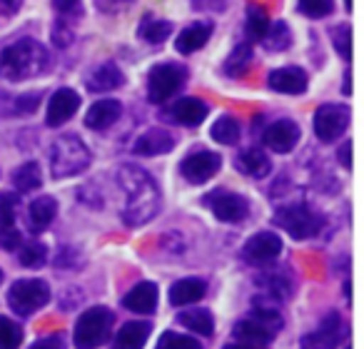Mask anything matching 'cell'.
I'll use <instances>...</instances> for the list:
<instances>
[{"instance_id":"cb8c5ba5","label":"cell","mask_w":364,"mask_h":349,"mask_svg":"<svg viewBox=\"0 0 364 349\" xmlns=\"http://www.w3.org/2000/svg\"><path fill=\"white\" fill-rule=\"evenodd\" d=\"M210 107L205 105L203 100L198 97H182L172 105V120L180 122V125H188V127H195L208 117Z\"/></svg>"},{"instance_id":"484cf974","label":"cell","mask_w":364,"mask_h":349,"mask_svg":"<svg viewBox=\"0 0 364 349\" xmlns=\"http://www.w3.org/2000/svg\"><path fill=\"white\" fill-rule=\"evenodd\" d=\"M235 337L240 339L242 344H252V347H262V344L272 342L274 334L264 327L262 322H257L255 317H247L242 322L235 324Z\"/></svg>"},{"instance_id":"7a4b0ae2","label":"cell","mask_w":364,"mask_h":349,"mask_svg":"<svg viewBox=\"0 0 364 349\" xmlns=\"http://www.w3.org/2000/svg\"><path fill=\"white\" fill-rule=\"evenodd\" d=\"M53 60L46 45H41L33 38H21L0 50V77L13 82L33 80L38 75H46L50 70Z\"/></svg>"},{"instance_id":"c3c4849f","label":"cell","mask_w":364,"mask_h":349,"mask_svg":"<svg viewBox=\"0 0 364 349\" xmlns=\"http://www.w3.org/2000/svg\"><path fill=\"white\" fill-rule=\"evenodd\" d=\"M337 160H339V165H344V170H352V140H347L342 147H339Z\"/></svg>"},{"instance_id":"44dd1931","label":"cell","mask_w":364,"mask_h":349,"mask_svg":"<svg viewBox=\"0 0 364 349\" xmlns=\"http://www.w3.org/2000/svg\"><path fill=\"white\" fill-rule=\"evenodd\" d=\"M125 82L122 70L115 63H102V65L92 68L90 75L85 77V85L90 92H107V90H117V87Z\"/></svg>"},{"instance_id":"4fadbf2b","label":"cell","mask_w":364,"mask_h":349,"mask_svg":"<svg viewBox=\"0 0 364 349\" xmlns=\"http://www.w3.org/2000/svg\"><path fill=\"white\" fill-rule=\"evenodd\" d=\"M342 342V319L337 312H329L317 329L302 337V349H337Z\"/></svg>"},{"instance_id":"e575fe53","label":"cell","mask_w":364,"mask_h":349,"mask_svg":"<svg viewBox=\"0 0 364 349\" xmlns=\"http://www.w3.org/2000/svg\"><path fill=\"white\" fill-rule=\"evenodd\" d=\"M18 259L23 267H41L48 259V247L43 242H26L18 249Z\"/></svg>"},{"instance_id":"7402d4cb","label":"cell","mask_w":364,"mask_h":349,"mask_svg":"<svg viewBox=\"0 0 364 349\" xmlns=\"http://www.w3.org/2000/svg\"><path fill=\"white\" fill-rule=\"evenodd\" d=\"M58 215V203L50 195H41L38 200H33L31 208H28V227L31 232H43V230L50 227V222Z\"/></svg>"},{"instance_id":"ee69618b","label":"cell","mask_w":364,"mask_h":349,"mask_svg":"<svg viewBox=\"0 0 364 349\" xmlns=\"http://www.w3.org/2000/svg\"><path fill=\"white\" fill-rule=\"evenodd\" d=\"M53 8L63 18H80L82 16V0H53Z\"/></svg>"},{"instance_id":"d590c367","label":"cell","mask_w":364,"mask_h":349,"mask_svg":"<svg viewBox=\"0 0 364 349\" xmlns=\"http://www.w3.org/2000/svg\"><path fill=\"white\" fill-rule=\"evenodd\" d=\"M23 342V329L13 319L0 317V349H18Z\"/></svg>"},{"instance_id":"f35d334b","label":"cell","mask_w":364,"mask_h":349,"mask_svg":"<svg viewBox=\"0 0 364 349\" xmlns=\"http://www.w3.org/2000/svg\"><path fill=\"white\" fill-rule=\"evenodd\" d=\"M16 215H18V195L0 193V230L16 227Z\"/></svg>"},{"instance_id":"7dc6e473","label":"cell","mask_w":364,"mask_h":349,"mask_svg":"<svg viewBox=\"0 0 364 349\" xmlns=\"http://www.w3.org/2000/svg\"><path fill=\"white\" fill-rule=\"evenodd\" d=\"M95 3L102 13H117L120 8L130 6V3H135V0H95Z\"/></svg>"},{"instance_id":"ffe728a7","label":"cell","mask_w":364,"mask_h":349,"mask_svg":"<svg viewBox=\"0 0 364 349\" xmlns=\"http://www.w3.org/2000/svg\"><path fill=\"white\" fill-rule=\"evenodd\" d=\"M213 38V23L210 21H198L193 26H188L185 31L177 36L175 41V50L182 55H190V53H198L205 43Z\"/></svg>"},{"instance_id":"f5cc1de1","label":"cell","mask_w":364,"mask_h":349,"mask_svg":"<svg viewBox=\"0 0 364 349\" xmlns=\"http://www.w3.org/2000/svg\"><path fill=\"white\" fill-rule=\"evenodd\" d=\"M344 6H347V11H349V13H352V6H354L352 0H344Z\"/></svg>"},{"instance_id":"816d5d0a","label":"cell","mask_w":364,"mask_h":349,"mask_svg":"<svg viewBox=\"0 0 364 349\" xmlns=\"http://www.w3.org/2000/svg\"><path fill=\"white\" fill-rule=\"evenodd\" d=\"M225 349H259V347H252V344H230V347H225Z\"/></svg>"},{"instance_id":"836d02e7","label":"cell","mask_w":364,"mask_h":349,"mask_svg":"<svg viewBox=\"0 0 364 349\" xmlns=\"http://www.w3.org/2000/svg\"><path fill=\"white\" fill-rule=\"evenodd\" d=\"M43 100V92H28V95L18 97H3L8 102V115H33Z\"/></svg>"},{"instance_id":"7c38bea8","label":"cell","mask_w":364,"mask_h":349,"mask_svg":"<svg viewBox=\"0 0 364 349\" xmlns=\"http://www.w3.org/2000/svg\"><path fill=\"white\" fill-rule=\"evenodd\" d=\"M262 142L272 152L287 155V152H292L294 145L299 142V127H297V122L287 120V117H282V120H274L272 125H267V130H264Z\"/></svg>"},{"instance_id":"83f0119b","label":"cell","mask_w":364,"mask_h":349,"mask_svg":"<svg viewBox=\"0 0 364 349\" xmlns=\"http://www.w3.org/2000/svg\"><path fill=\"white\" fill-rule=\"evenodd\" d=\"M13 185H16L18 193H33L43 185V172L38 162H26L16 170L13 175Z\"/></svg>"},{"instance_id":"f546056e","label":"cell","mask_w":364,"mask_h":349,"mask_svg":"<svg viewBox=\"0 0 364 349\" xmlns=\"http://www.w3.org/2000/svg\"><path fill=\"white\" fill-rule=\"evenodd\" d=\"M172 33V23L170 21H155L152 16H147L145 21L140 23V38L145 43H152V45H160L170 38Z\"/></svg>"},{"instance_id":"ac0fdd59","label":"cell","mask_w":364,"mask_h":349,"mask_svg":"<svg viewBox=\"0 0 364 349\" xmlns=\"http://www.w3.org/2000/svg\"><path fill=\"white\" fill-rule=\"evenodd\" d=\"M157 287L152 282H140L122 297V307L135 314H152L157 309Z\"/></svg>"},{"instance_id":"8fae6325","label":"cell","mask_w":364,"mask_h":349,"mask_svg":"<svg viewBox=\"0 0 364 349\" xmlns=\"http://www.w3.org/2000/svg\"><path fill=\"white\" fill-rule=\"evenodd\" d=\"M80 110V95L73 87H60L50 95L46 107V122L48 127H60L68 120H73V115Z\"/></svg>"},{"instance_id":"ab89813d","label":"cell","mask_w":364,"mask_h":349,"mask_svg":"<svg viewBox=\"0 0 364 349\" xmlns=\"http://www.w3.org/2000/svg\"><path fill=\"white\" fill-rule=\"evenodd\" d=\"M157 349H203V344L198 339L188 337V334L177 332H165L157 342Z\"/></svg>"},{"instance_id":"74e56055","label":"cell","mask_w":364,"mask_h":349,"mask_svg":"<svg viewBox=\"0 0 364 349\" xmlns=\"http://www.w3.org/2000/svg\"><path fill=\"white\" fill-rule=\"evenodd\" d=\"M250 317H255L257 322H262L272 334H277L279 329H282V324H284L282 314H279L277 309H274V307H262L259 302H255V309H252V314H250Z\"/></svg>"},{"instance_id":"d6a6232c","label":"cell","mask_w":364,"mask_h":349,"mask_svg":"<svg viewBox=\"0 0 364 349\" xmlns=\"http://www.w3.org/2000/svg\"><path fill=\"white\" fill-rule=\"evenodd\" d=\"M264 45H267L269 53H282L287 50L289 45H292V33H289V26L284 21L274 23V26H269L267 36H264Z\"/></svg>"},{"instance_id":"7bdbcfd3","label":"cell","mask_w":364,"mask_h":349,"mask_svg":"<svg viewBox=\"0 0 364 349\" xmlns=\"http://www.w3.org/2000/svg\"><path fill=\"white\" fill-rule=\"evenodd\" d=\"M23 245V235L18 227H6L0 230V247L6 249V252H18Z\"/></svg>"},{"instance_id":"d4e9b609","label":"cell","mask_w":364,"mask_h":349,"mask_svg":"<svg viewBox=\"0 0 364 349\" xmlns=\"http://www.w3.org/2000/svg\"><path fill=\"white\" fill-rule=\"evenodd\" d=\"M150 324L147 322H125L117 332L112 349H142L150 337Z\"/></svg>"},{"instance_id":"f6af8a7d","label":"cell","mask_w":364,"mask_h":349,"mask_svg":"<svg viewBox=\"0 0 364 349\" xmlns=\"http://www.w3.org/2000/svg\"><path fill=\"white\" fill-rule=\"evenodd\" d=\"M53 43L58 48H68L73 43V31L68 28V21H55V26H53Z\"/></svg>"},{"instance_id":"681fc988","label":"cell","mask_w":364,"mask_h":349,"mask_svg":"<svg viewBox=\"0 0 364 349\" xmlns=\"http://www.w3.org/2000/svg\"><path fill=\"white\" fill-rule=\"evenodd\" d=\"M21 6H23V0H0V13L11 18L21 11Z\"/></svg>"},{"instance_id":"277c9868","label":"cell","mask_w":364,"mask_h":349,"mask_svg":"<svg viewBox=\"0 0 364 349\" xmlns=\"http://www.w3.org/2000/svg\"><path fill=\"white\" fill-rule=\"evenodd\" d=\"M115 314L107 307H90L77 317L75 332H73V342L77 349H97L100 344L107 342L110 337Z\"/></svg>"},{"instance_id":"8992f818","label":"cell","mask_w":364,"mask_h":349,"mask_svg":"<svg viewBox=\"0 0 364 349\" xmlns=\"http://www.w3.org/2000/svg\"><path fill=\"white\" fill-rule=\"evenodd\" d=\"M50 302V287H48L46 279L38 277H28V279H18L13 282V287L8 289V304L16 314L28 317V314L38 312L46 304Z\"/></svg>"},{"instance_id":"db71d44e","label":"cell","mask_w":364,"mask_h":349,"mask_svg":"<svg viewBox=\"0 0 364 349\" xmlns=\"http://www.w3.org/2000/svg\"><path fill=\"white\" fill-rule=\"evenodd\" d=\"M0 282H3V269H0Z\"/></svg>"},{"instance_id":"30bf717a","label":"cell","mask_w":364,"mask_h":349,"mask_svg":"<svg viewBox=\"0 0 364 349\" xmlns=\"http://www.w3.org/2000/svg\"><path fill=\"white\" fill-rule=\"evenodd\" d=\"M220 167H223V157H220L218 152L200 150V152H193V155L185 157L180 170H182V178L188 180V183L203 185L218 175Z\"/></svg>"},{"instance_id":"6da1fadb","label":"cell","mask_w":364,"mask_h":349,"mask_svg":"<svg viewBox=\"0 0 364 349\" xmlns=\"http://www.w3.org/2000/svg\"><path fill=\"white\" fill-rule=\"evenodd\" d=\"M117 183L125 193L122 222L130 227H140V225L155 220L157 210H160V188L150 172L137 165H122L117 170Z\"/></svg>"},{"instance_id":"bcb514c9","label":"cell","mask_w":364,"mask_h":349,"mask_svg":"<svg viewBox=\"0 0 364 349\" xmlns=\"http://www.w3.org/2000/svg\"><path fill=\"white\" fill-rule=\"evenodd\" d=\"M31 349H65V342L58 334H50V337H43L38 342H33Z\"/></svg>"},{"instance_id":"9c48e42d","label":"cell","mask_w":364,"mask_h":349,"mask_svg":"<svg viewBox=\"0 0 364 349\" xmlns=\"http://www.w3.org/2000/svg\"><path fill=\"white\" fill-rule=\"evenodd\" d=\"M349 125V107L344 105H334V102H327V105L317 107L314 112V135L319 137V142H334L344 135Z\"/></svg>"},{"instance_id":"f907efd6","label":"cell","mask_w":364,"mask_h":349,"mask_svg":"<svg viewBox=\"0 0 364 349\" xmlns=\"http://www.w3.org/2000/svg\"><path fill=\"white\" fill-rule=\"evenodd\" d=\"M344 92H347V95H352V75H344Z\"/></svg>"},{"instance_id":"f1b7e54d","label":"cell","mask_w":364,"mask_h":349,"mask_svg":"<svg viewBox=\"0 0 364 349\" xmlns=\"http://www.w3.org/2000/svg\"><path fill=\"white\" fill-rule=\"evenodd\" d=\"M240 137H242V127L232 115H223L213 125V140L220 145H237Z\"/></svg>"},{"instance_id":"2e32d148","label":"cell","mask_w":364,"mask_h":349,"mask_svg":"<svg viewBox=\"0 0 364 349\" xmlns=\"http://www.w3.org/2000/svg\"><path fill=\"white\" fill-rule=\"evenodd\" d=\"M175 150V135L162 127H152V130L142 132L132 145V152L142 157H155V155H167Z\"/></svg>"},{"instance_id":"603a6c76","label":"cell","mask_w":364,"mask_h":349,"mask_svg":"<svg viewBox=\"0 0 364 349\" xmlns=\"http://www.w3.org/2000/svg\"><path fill=\"white\" fill-rule=\"evenodd\" d=\"M208 292V284L198 277H185V279H177L175 284L170 287V302L175 307H185V304H195L205 297Z\"/></svg>"},{"instance_id":"1f68e13d","label":"cell","mask_w":364,"mask_h":349,"mask_svg":"<svg viewBox=\"0 0 364 349\" xmlns=\"http://www.w3.org/2000/svg\"><path fill=\"white\" fill-rule=\"evenodd\" d=\"M269 31V18L262 6H250L247 11V38L255 43H262Z\"/></svg>"},{"instance_id":"60d3db41","label":"cell","mask_w":364,"mask_h":349,"mask_svg":"<svg viewBox=\"0 0 364 349\" xmlns=\"http://www.w3.org/2000/svg\"><path fill=\"white\" fill-rule=\"evenodd\" d=\"M334 11V0H299V13L312 21L327 18Z\"/></svg>"},{"instance_id":"3957f363","label":"cell","mask_w":364,"mask_h":349,"mask_svg":"<svg viewBox=\"0 0 364 349\" xmlns=\"http://www.w3.org/2000/svg\"><path fill=\"white\" fill-rule=\"evenodd\" d=\"M92 162V152L77 135H60L50 147L53 178L65 180L85 172Z\"/></svg>"},{"instance_id":"5b68a950","label":"cell","mask_w":364,"mask_h":349,"mask_svg":"<svg viewBox=\"0 0 364 349\" xmlns=\"http://www.w3.org/2000/svg\"><path fill=\"white\" fill-rule=\"evenodd\" d=\"M274 225L282 227L292 240H309L314 235H319V230L324 227V215L312 210L307 203H294L277 210Z\"/></svg>"},{"instance_id":"8d00e7d4","label":"cell","mask_w":364,"mask_h":349,"mask_svg":"<svg viewBox=\"0 0 364 349\" xmlns=\"http://www.w3.org/2000/svg\"><path fill=\"white\" fill-rule=\"evenodd\" d=\"M259 282H264V289L277 299H284L292 294V282H289L284 272H267V277H259Z\"/></svg>"},{"instance_id":"9a60e30c","label":"cell","mask_w":364,"mask_h":349,"mask_svg":"<svg viewBox=\"0 0 364 349\" xmlns=\"http://www.w3.org/2000/svg\"><path fill=\"white\" fill-rule=\"evenodd\" d=\"M267 85L269 90L282 92V95H302L307 90V73L297 65L277 68V70L269 73Z\"/></svg>"},{"instance_id":"4316f807","label":"cell","mask_w":364,"mask_h":349,"mask_svg":"<svg viewBox=\"0 0 364 349\" xmlns=\"http://www.w3.org/2000/svg\"><path fill=\"white\" fill-rule=\"evenodd\" d=\"M177 322L190 332L203 334V337H213L215 332V319L208 309H185V312L177 314Z\"/></svg>"},{"instance_id":"4dcf8cb0","label":"cell","mask_w":364,"mask_h":349,"mask_svg":"<svg viewBox=\"0 0 364 349\" xmlns=\"http://www.w3.org/2000/svg\"><path fill=\"white\" fill-rule=\"evenodd\" d=\"M250 63H252V48L237 45L232 53H230L228 60H225L223 70H225V75H230V77H242L245 73H247Z\"/></svg>"},{"instance_id":"52a82bcc","label":"cell","mask_w":364,"mask_h":349,"mask_svg":"<svg viewBox=\"0 0 364 349\" xmlns=\"http://www.w3.org/2000/svg\"><path fill=\"white\" fill-rule=\"evenodd\" d=\"M185 82H188V68L185 65H177V63L155 65L147 75V100L160 105V102L170 100Z\"/></svg>"},{"instance_id":"e0dca14e","label":"cell","mask_w":364,"mask_h":349,"mask_svg":"<svg viewBox=\"0 0 364 349\" xmlns=\"http://www.w3.org/2000/svg\"><path fill=\"white\" fill-rule=\"evenodd\" d=\"M122 115V105L117 100H112V97H105V100H97L90 105V110L85 112V125L90 127V130H107V127H112L117 120H120Z\"/></svg>"},{"instance_id":"d6986e66","label":"cell","mask_w":364,"mask_h":349,"mask_svg":"<svg viewBox=\"0 0 364 349\" xmlns=\"http://www.w3.org/2000/svg\"><path fill=\"white\" fill-rule=\"evenodd\" d=\"M235 167L242 172L245 178L262 180V178H267L269 170H272V162H269V157L264 155V150L247 147V150H242L237 157H235Z\"/></svg>"},{"instance_id":"b9f144b4","label":"cell","mask_w":364,"mask_h":349,"mask_svg":"<svg viewBox=\"0 0 364 349\" xmlns=\"http://www.w3.org/2000/svg\"><path fill=\"white\" fill-rule=\"evenodd\" d=\"M332 45L344 60H352V28L349 26H337L332 31Z\"/></svg>"},{"instance_id":"5bb4252c","label":"cell","mask_w":364,"mask_h":349,"mask_svg":"<svg viewBox=\"0 0 364 349\" xmlns=\"http://www.w3.org/2000/svg\"><path fill=\"white\" fill-rule=\"evenodd\" d=\"M282 252V240L274 232H257L245 242L242 254L250 259L252 264H267L272 259L279 257Z\"/></svg>"},{"instance_id":"ba28073f","label":"cell","mask_w":364,"mask_h":349,"mask_svg":"<svg viewBox=\"0 0 364 349\" xmlns=\"http://www.w3.org/2000/svg\"><path fill=\"white\" fill-rule=\"evenodd\" d=\"M205 205H208L210 210H213V215L218 220H223V222H242L245 218L250 215V203L245 195L240 193H232V190H213V193L205 195L203 200Z\"/></svg>"}]
</instances>
